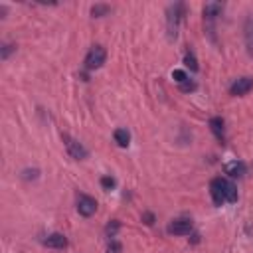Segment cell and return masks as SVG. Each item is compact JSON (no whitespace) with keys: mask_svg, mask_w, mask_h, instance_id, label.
Masks as SVG:
<instances>
[{"mask_svg":"<svg viewBox=\"0 0 253 253\" xmlns=\"http://www.w3.org/2000/svg\"><path fill=\"white\" fill-rule=\"evenodd\" d=\"M184 12H186V6H184L182 2H176V4H172V6L168 8L166 28H168V38H170V40H174L176 34H178V24H180Z\"/></svg>","mask_w":253,"mask_h":253,"instance_id":"cell-1","label":"cell"},{"mask_svg":"<svg viewBox=\"0 0 253 253\" xmlns=\"http://www.w3.org/2000/svg\"><path fill=\"white\" fill-rule=\"evenodd\" d=\"M107 60V52L103 46H93L85 56V67L87 69H99Z\"/></svg>","mask_w":253,"mask_h":253,"instance_id":"cell-2","label":"cell"},{"mask_svg":"<svg viewBox=\"0 0 253 253\" xmlns=\"http://www.w3.org/2000/svg\"><path fill=\"white\" fill-rule=\"evenodd\" d=\"M62 139H63V142H65V148H67V153H69L71 158H75V160H83V158H87L89 150H87L79 141L71 139L69 135H62Z\"/></svg>","mask_w":253,"mask_h":253,"instance_id":"cell-3","label":"cell"},{"mask_svg":"<svg viewBox=\"0 0 253 253\" xmlns=\"http://www.w3.org/2000/svg\"><path fill=\"white\" fill-rule=\"evenodd\" d=\"M192 220L188 218H178V220H172L170 225H168V234H174V236H188L192 232Z\"/></svg>","mask_w":253,"mask_h":253,"instance_id":"cell-4","label":"cell"},{"mask_svg":"<svg viewBox=\"0 0 253 253\" xmlns=\"http://www.w3.org/2000/svg\"><path fill=\"white\" fill-rule=\"evenodd\" d=\"M78 212L83 218H91L97 212V200L91 198V196H87V194H81L79 200H78Z\"/></svg>","mask_w":253,"mask_h":253,"instance_id":"cell-5","label":"cell"},{"mask_svg":"<svg viewBox=\"0 0 253 253\" xmlns=\"http://www.w3.org/2000/svg\"><path fill=\"white\" fill-rule=\"evenodd\" d=\"M210 194L216 206H221L225 202V178H214L210 182Z\"/></svg>","mask_w":253,"mask_h":253,"instance_id":"cell-6","label":"cell"},{"mask_svg":"<svg viewBox=\"0 0 253 253\" xmlns=\"http://www.w3.org/2000/svg\"><path fill=\"white\" fill-rule=\"evenodd\" d=\"M251 89H253V78H239V79H236V81L232 83L230 93L236 95V97H239V95L249 93Z\"/></svg>","mask_w":253,"mask_h":253,"instance_id":"cell-7","label":"cell"},{"mask_svg":"<svg viewBox=\"0 0 253 253\" xmlns=\"http://www.w3.org/2000/svg\"><path fill=\"white\" fill-rule=\"evenodd\" d=\"M46 247H52V249H65L67 247V237L63 234H49L44 239Z\"/></svg>","mask_w":253,"mask_h":253,"instance_id":"cell-8","label":"cell"},{"mask_svg":"<svg viewBox=\"0 0 253 253\" xmlns=\"http://www.w3.org/2000/svg\"><path fill=\"white\" fill-rule=\"evenodd\" d=\"M210 129H212L214 137H216L220 142H225V125H223V119H221V117H212V119H210Z\"/></svg>","mask_w":253,"mask_h":253,"instance_id":"cell-9","label":"cell"},{"mask_svg":"<svg viewBox=\"0 0 253 253\" xmlns=\"http://www.w3.org/2000/svg\"><path fill=\"white\" fill-rule=\"evenodd\" d=\"M225 172L230 174L232 178H241V176L247 172V166L241 160H234V162H227L225 164Z\"/></svg>","mask_w":253,"mask_h":253,"instance_id":"cell-10","label":"cell"},{"mask_svg":"<svg viewBox=\"0 0 253 253\" xmlns=\"http://www.w3.org/2000/svg\"><path fill=\"white\" fill-rule=\"evenodd\" d=\"M221 12H223V4H221V2H208V4L204 6V18H206V20H214V18H218Z\"/></svg>","mask_w":253,"mask_h":253,"instance_id":"cell-11","label":"cell"},{"mask_svg":"<svg viewBox=\"0 0 253 253\" xmlns=\"http://www.w3.org/2000/svg\"><path fill=\"white\" fill-rule=\"evenodd\" d=\"M113 137H115V142H117L121 148H126V146H129V142H131V133L126 131V129H117V131L113 133Z\"/></svg>","mask_w":253,"mask_h":253,"instance_id":"cell-12","label":"cell"},{"mask_svg":"<svg viewBox=\"0 0 253 253\" xmlns=\"http://www.w3.org/2000/svg\"><path fill=\"white\" fill-rule=\"evenodd\" d=\"M245 42H247V49L249 54L253 56V18H247L245 20Z\"/></svg>","mask_w":253,"mask_h":253,"instance_id":"cell-13","label":"cell"},{"mask_svg":"<svg viewBox=\"0 0 253 253\" xmlns=\"http://www.w3.org/2000/svg\"><path fill=\"white\" fill-rule=\"evenodd\" d=\"M225 202H230V204H236L237 202V188L230 180H225Z\"/></svg>","mask_w":253,"mask_h":253,"instance_id":"cell-14","label":"cell"},{"mask_svg":"<svg viewBox=\"0 0 253 253\" xmlns=\"http://www.w3.org/2000/svg\"><path fill=\"white\" fill-rule=\"evenodd\" d=\"M111 12V6L109 4H95V6H91V16L93 18H103V16H107Z\"/></svg>","mask_w":253,"mask_h":253,"instance_id":"cell-15","label":"cell"},{"mask_svg":"<svg viewBox=\"0 0 253 253\" xmlns=\"http://www.w3.org/2000/svg\"><path fill=\"white\" fill-rule=\"evenodd\" d=\"M184 63H186V67H190L192 71H198V60H196L194 52H186V56H184Z\"/></svg>","mask_w":253,"mask_h":253,"instance_id":"cell-16","label":"cell"},{"mask_svg":"<svg viewBox=\"0 0 253 253\" xmlns=\"http://www.w3.org/2000/svg\"><path fill=\"white\" fill-rule=\"evenodd\" d=\"M172 79L176 81V83H186L188 81V75H186V71H182V69H174L172 71Z\"/></svg>","mask_w":253,"mask_h":253,"instance_id":"cell-17","label":"cell"},{"mask_svg":"<svg viewBox=\"0 0 253 253\" xmlns=\"http://www.w3.org/2000/svg\"><path fill=\"white\" fill-rule=\"evenodd\" d=\"M119 227H121L119 220H113V221L107 225V230H105V232H107V236H109V237H115V236H117V232H119Z\"/></svg>","mask_w":253,"mask_h":253,"instance_id":"cell-18","label":"cell"},{"mask_svg":"<svg viewBox=\"0 0 253 253\" xmlns=\"http://www.w3.org/2000/svg\"><path fill=\"white\" fill-rule=\"evenodd\" d=\"M115 184H117V180H115V178H111V176H103V178H101V186H103L105 190L115 188Z\"/></svg>","mask_w":253,"mask_h":253,"instance_id":"cell-19","label":"cell"},{"mask_svg":"<svg viewBox=\"0 0 253 253\" xmlns=\"http://www.w3.org/2000/svg\"><path fill=\"white\" fill-rule=\"evenodd\" d=\"M14 49H16V46H12V44H4V46H2V54H0V58H2V60H8V56L14 52Z\"/></svg>","mask_w":253,"mask_h":253,"instance_id":"cell-20","label":"cell"},{"mask_svg":"<svg viewBox=\"0 0 253 253\" xmlns=\"http://www.w3.org/2000/svg\"><path fill=\"white\" fill-rule=\"evenodd\" d=\"M38 174H40V170H36V168H34V170H24V172H22V178H24V180H30V178L36 180Z\"/></svg>","mask_w":253,"mask_h":253,"instance_id":"cell-21","label":"cell"},{"mask_svg":"<svg viewBox=\"0 0 253 253\" xmlns=\"http://www.w3.org/2000/svg\"><path fill=\"white\" fill-rule=\"evenodd\" d=\"M107 253H123V245L113 239V241L109 243V247H107Z\"/></svg>","mask_w":253,"mask_h":253,"instance_id":"cell-22","label":"cell"},{"mask_svg":"<svg viewBox=\"0 0 253 253\" xmlns=\"http://www.w3.org/2000/svg\"><path fill=\"white\" fill-rule=\"evenodd\" d=\"M196 87H198V85H196V83H192V81L188 79L186 83H182V85H180V91H182V93H190V91H196Z\"/></svg>","mask_w":253,"mask_h":253,"instance_id":"cell-23","label":"cell"},{"mask_svg":"<svg viewBox=\"0 0 253 253\" xmlns=\"http://www.w3.org/2000/svg\"><path fill=\"white\" fill-rule=\"evenodd\" d=\"M142 220H144V223H146V225H153V223H155V214L144 212V214H142Z\"/></svg>","mask_w":253,"mask_h":253,"instance_id":"cell-24","label":"cell"}]
</instances>
